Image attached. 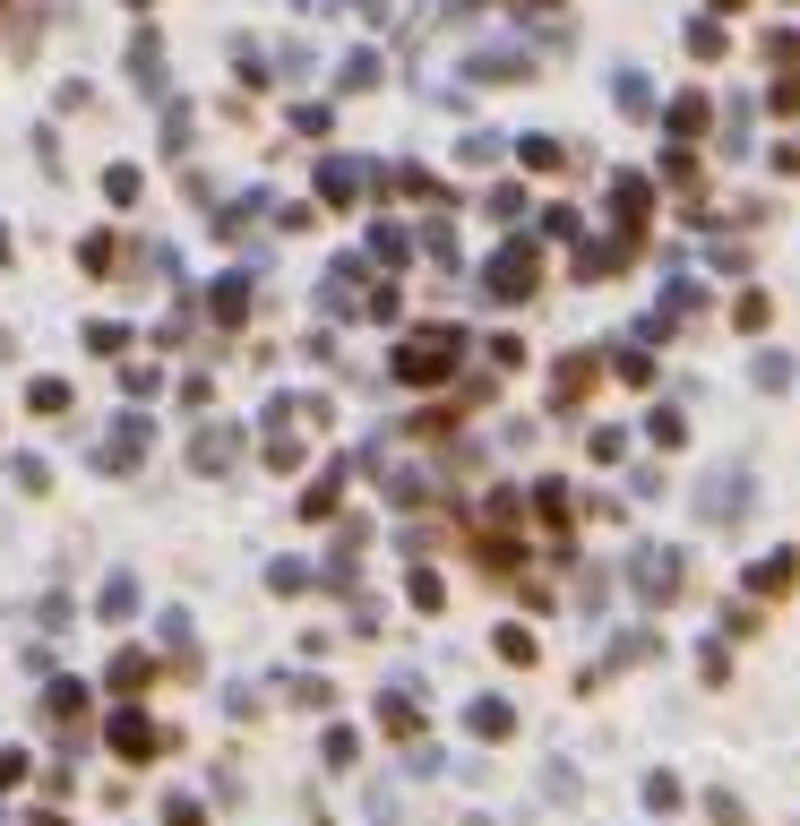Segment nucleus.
<instances>
[{"mask_svg": "<svg viewBox=\"0 0 800 826\" xmlns=\"http://www.w3.org/2000/svg\"><path fill=\"white\" fill-rule=\"evenodd\" d=\"M697 499H706V525H740V508H749V473H714Z\"/></svg>", "mask_w": 800, "mask_h": 826, "instance_id": "nucleus-1", "label": "nucleus"}, {"mask_svg": "<svg viewBox=\"0 0 800 826\" xmlns=\"http://www.w3.org/2000/svg\"><path fill=\"white\" fill-rule=\"evenodd\" d=\"M491 284H499V302H525V284H534V258H525V250H508V258L491 267Z\"/></svg>", "mask_w": 800, "mask_h": 826, "instance_id": "nucleus-3", "label": "nucleus"}, {"mask_svg": "<svg viewBox=\"0 0 800 826\" xmlns=\"http://www.w3.org/2000/svg\"><path fill=\"white\" fill-rule=\"evenodd\" d=\"M637 594L646 602H672L681 594V551H637Z\"/></svg>", "mask_w": 800, "mask_h": 826, "instance_id": "nucleus-2", "label": "nucleus"}, {"mask_svg": "<svg viewBox=\"0 0 800 826\" xmlns=\"http://www.w3.org/2000/svg\"><path fill=\"white\" fill-rule=\"evenodd\" d=\"M792 569H800L792 551H775V560H758V569H749V586H758V594H784V586H792Z\"/></svg>", "mask_w": 800, "mask_h": 826, "instance_id": "nucleus-4", "label": "nucleus"}, {"mask_svg": "<svg viewBox=\"0 0 800 826\" xmlns=\"http://www.w3.org/2000/svg\"><path fill=\"white\" fill-rule=\"evenodd\" d=\"M620 113L646 120V113H655V87H646V78H620Z\"/></svg>", "mask_w": 800, "mask_h": 826, "instance_id": "nucleus-7", "label": "nucleus"}, {"mask_svg": "<svg viewBox=\"0 0 800 826\" xmlns=\"http://www.w3.org/2000/svg\"><path fill=\"white\" fill-rule=\"evenodd\" d=\"M611 207H620V225H637V216H646V181L620 173V181H611Z\"/></svg>", "mask_w": 800, "mask_h": 826, "instance_id": "nucleus-5", "label": "nucleus"}, {"mask_svg": "<svg viewBox=\"0 0 800 826\" xmlns=\"http://www.w3.org/2000/svg\"><path fill=\"white\" fill-rule=\"evenodd\" d=\"M714 9H740V0H714Z\"/></svg>", "mask_w": 800, "mask_h": 826, "instance_id": "nucleus-8", "label": "nucleus"}, {"mask_svg": "<svg viewBox=\"0 0 800 826\" xmlns=\"http://www.w3.org/2000/svg\"><path fill=\"white\" fill-rule=\"evenodd\" d=\"M672 129H681V138H697V129H706V96H681V104H672Z\"/></svg>", "mask_w": 800, "mask_h": 826, "instance_id": "nucleus-6", "label": "nucleus"}]
</instances>
